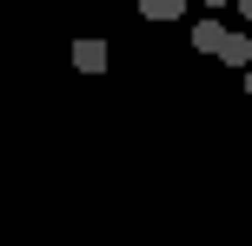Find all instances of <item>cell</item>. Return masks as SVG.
I'll list each match as a JSON object with an SVG mask.
<instances>
[{"mask_svg":"<svg viewBox=\"0 0 252 246\" xmlns=\"http://www.w3.org/2000/svg\"><path fill=\"white\" fill-rule=\"evenodd\" d=\"M106 67H113V47H106V40H73V73H106Z\"/></svg>","mask_w":252,"mask_h":246,"instance_id":"1","label":"cell"},{"mask_svg":"<svg viewBox=\"0 0 252 246\" xmlns=\"http://www.w3.org/2000/svg\"><path fill=\"white\" fill-rule=\"evenodd\" d=\"M213 60H226V67H252V34H232V27H226V40H219Z\"/></svg>","mask_w":252,"mask_h":246,"instance_id":"2","label":"cell"},{"mask_svg":"<svg viewBox=\"0 0 252 246\" xmlns=\"http://www.w3.org/2000/svg\"><path fill=\"white\" fill-rule=\"evenodd\" d=\"M192 0H139V20H186Z\"/></svg>","mask_w":252,"mask_h":246,"instance_id":"3","label":"cell"},{"mask_svg":"<svg viewBox=\"0 0 252 246\" xmlns=\"http://www.w3.org/2000/svg\"><path fill=\"white\" fill-rule=\"evenodd\" d=\"M219 40H226L219 20H199V27H192V53H219Z\"/></svg>","mask_w":252,"mask_h":246,"instance_id":"4","label":"cell"},{"mask_svg":"<svg viewBox=\"0 0 252 246\" xmlns=\"http://www.w3.org/2000/svg\"><path fill=\"white\" fill-rule=\"evenodd\" d=\"M199 7H213V13H219V7H232V0H199Z\"/></svg>","mask_w":252,"mask_h":246,"instance_id":"5","label":"cell"},{"mask_svg":"<svg viewBox=\"0 0 252 246\" xmlns=\"http://www.w3.org/2000/svg\"><path fill=\"white\" fill-rule=\"evenodd\" d=\"M246 100H252V67H246Z\"/></svg>","mask_w":252,"mask_h":246,"instance_id":"6","label":"cell"}]
</instances>
